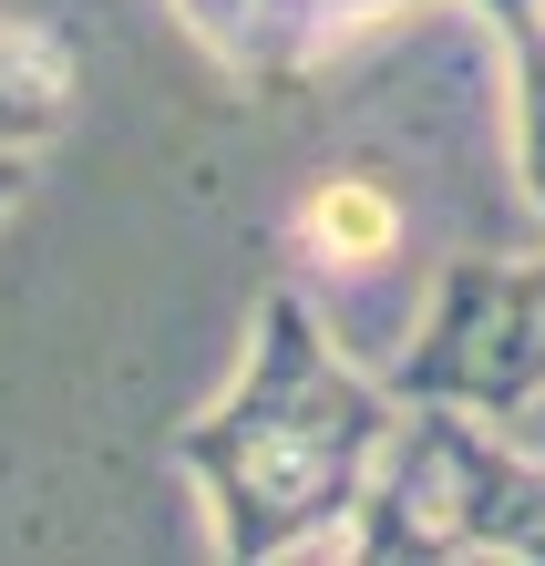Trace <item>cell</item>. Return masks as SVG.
Instances as JSON below:
<instances>
[{"label":"cell","mask_w":545,"mask_h":566,"mask_svg":"<svg viewBox=\"0 0 545 566\" xmlns=\"http://www.w3.org/2000/svg\"><path fill=\"white\" fill-rule=\"evenodd\" d=\"M401 432V391L370 381L350 350L310 319L298 289L258 298L248 360L207 412L176 432V463L207 505L217 556H310V546H350V515L370 474H381Z\"/></svg>","instance_id":"obj_1"},{"label":"cell","mask_w":545,"mask_h":566,"mask_svg":"<svg viewBox=\"0 0 545 566\" xmlns=\"http://www.w3.org/2000/svg\"><path fill=\"white\" fill-rule=\"evenodd\" d=\"M339 556H515L545 566V463L463 402H401V432L370 474Z\"/></svg>","instance_id":"obj_2"},{"label":"cell","mask_w":545,"mask_h":566,"mask_svg":"<svg viewBox=\"0 0 545 566\" xmlns=\"http://www.w3.org/2000/svg\"><path fill=\"white\" fill-rule=\"evenodd\" d=\"M401 402H463V412H525L545 402V248L535 258H453L432 279V310L412 350L391 360Z\"/></svg>","instance_id":"obj_3"},{"label":"cell","mask_w":545,"mask_h":566,"mask_svg":"<svg viewBox=\"0 0 545 566\" xmlns=\"http://www.w3.org/2000/svg\"><path fill=\"white\" fill-rule=\"evenodd\" d=\"M186 21V42L248 93H310L350 42H370L381 21L422 11V0H165Z\"/></svg>","instance_id":"obj_4"},{"label":"cell","mask_w":545,"mask_h":566,"mask_svg":"<svg viewBox=\"0 0 545 566\" xmlns=\"http://www.w3.org/2000/svg\"><path fill=\"white\" fill-rule=\"evenodd\" d=\"M484 11L494 31V62H504V145H515V186L545 227V0H463Z\"/></svg>","instance_id":"obj_5"},{"label":"cell","mask_w":545,"mask_h":566,"mask_svg":"<svg viewBox=\"0 0 545 566\" xmlns=\"http://www.w3.org/2000/svg\"><path fill=\"white\" fill-rule=\"evenodd\" d=\"M83 83H73V42L42 21H0V145L42 155L62 124H73Z\"/></svg>","instance_id":"obj_6"},{"label":"cell","mask_w":545,"mask_h":566,"mask_svg":"<svg viewBox=\"0 0 545 566\" xmlns=\"http://www.w3.org/2000/svg\"><path fill=\"white\" fill-rule=\"evenodd\" d=\"M401 248V207L381 176H329L298 196V258H319V269H381Z\"/></svg>","instance_id":"obj_7"},{"label":"cell","mask_w":545,"mask_h":566,"mask_svg":"<svg viewBox=\"0 0 545 566\" xmlns=\"http://www.w3.org/2000/svg\"><path fill=\"white\" fill-rule=\"evenodd\" d=\"M31 176H42V155H21V145H0V217L31 196Z\"/></svg>","instance_id":"obj_8"}]
</instances>
